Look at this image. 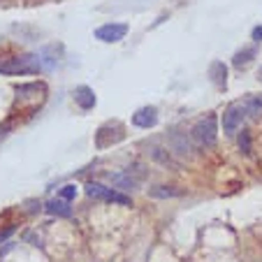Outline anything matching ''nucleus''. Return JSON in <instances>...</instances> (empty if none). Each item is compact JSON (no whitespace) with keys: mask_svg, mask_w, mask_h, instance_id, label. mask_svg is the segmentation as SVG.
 Returning a JSON list of instances; mask_svg holds the SVG:
<instances>
[{"mask_svg":"<svg viewBox=\"0 0 262 262\" xmlns=\"http://www.w3.org/2000/svg\"><path fill=\"white\" fill-rule=\"evenodd\" d=\"M133 125L135 128H142V130L156 128V125H158V109H156L154 104L139 107L137 112L133 114Z\"/></svg>","mask_w":262,"mask_h":262,"instance_id":"6e6552de","label":"nucleus"},{"mask_svg":"<svg viewBox=\"0 0 262 262\" xmlns=\"http://www.w3.org/2000/svg\"><path fill=\"white\" fill-rule=\"evenodd\" d=\"M12 232H14V225H10V228H7V230H3V232H0V244L5 242V239H7V237H10V234H12Z\"/></svg>","mask_w":262,"mask_h":262,"instance_id":"4be33fe9","label":"nucleus"},{"mask_svg":"<svg viewBox=\"0 0 262 262\" xmlns=\"http://www.w3.org/2000/svg\"><path fill=\"white\" fill-rule=\"evenodd\" d=\"M45 211L51 213V216H60V218H70L72 216V209H70V204L65 202V200H49V202L45 204Z\"/></svg>","mask_w":262,"mask_h":262,"instance_id":"ddd939ff","label":"nucleus"},{"mask_svg":"<svg viewBox=\"0 0 262 262\" xmlns=\"http://www.w3.org/2000/svg\"><path fill=\"white\" fill-rule=\"evenodd\" d=\"M257 56L255 47H244L242 51H237V54L232 56V65L234 68H246V65L253 63V58Z\"/></svg>","mask_w":262,"mask_h":262,"instance_id":"4468645a","label":"nucleus"},{"mask_svg":"<svg viewBox=\"0 0 262 262\" xmlns=\"http://www.w3.org/2000/svg\"><path fill=\"white\" fill-rule=\"evenodd\" d=\"M125 137V128L119 121H107L104 125H100L98 133H95V144L98 148H107L112 144H119Z\"/></svg>","mask_w":262,"mask_h":262,"instance_id":"423d86ee","label":"nucleus"},{"mask_svg":"<svg viewBox=\"0 0 262 262\" xmlns=\"http://www.w3.org/2000/svg\"><path fill=\"white\" fill-rule=\"evenodd\" d=\"M209 79L216 89H225L228 86V65L223 63V60H213L209 65Z\"/></svg>","mask_w":262,"mask_h":262,"instance_id":"9b49d317","label":"nucleus"},{"mask_svg":"<svg viewBox=\"0 0 262 262\" xmlns=\"http://www.w3.org/2000/svg\"><path fill=\"white\" fill-rule=\"evenodd\" d=\"M246 119H248V114H246V107H244L242 100L230 102L225 107V112H223V133L228 135V137H234Z\"/></svg>","mask_w":262,"mask_h":262,"instance_id":"39448f33","label":"nucleus"},{"mask_svg":"<svg viewBox=\"0 0 262 262\" xmlns=\"http://www.w3.org/2000/svg\"><path fill=\"white\" fill-rule=\"evenodd\" d=\"M72 98H74V102L84 109V112H89V109H93L95 104H98V98H95V93H93L91 86H77L74 93H72Z\"/></svg>","mask_w":262,"mask_h":262,"instance_id":"9d476101","label":"nucleus"},{"mask_svg":"<svg viewBox=\"0 0 262 262\" xmlns=\"http://www.w3.org/2000/svg\"><path fill=\"white\" fill-rule=\"evenodd\" d=\"M74 198H77V186H74V183H68V186L60 188V200L70 202V200H74Z\"/></svg>","mask_w":262,"mask_h":262,"instance_id":"a211bd4d","label":"nucleus"},{"mask_svg":"<svg viewBox=\"0 0 262 262\" xmlns=\"http://www.w3.org/2000/svg\"><path fill=\"white\" fill-rule=\"evenodd\" d=\"M237 142H239V151H242L244 156L251 154V133H248V130H242V133H239Z\"/></svg>","mask_w":262,"mask_h":262,"instance_id":"f3484780","label":"nucleus"},{"mask_svg":"<svg viewBox=\"0 0 262 262\" xmlns=\"http://www.w3.org/2000/svg\"><path fill=\"white\" fill-rule=\"evenodd\" d=\"M151 195L154 198H181L183 190L177 186H156V188H151Z\"/></svg>","mask_w":262,"mask_h":262,"instance_id":"dca6fc26","label":"nucleus"},{"mask_svg":"<svg viewBox=\"0 0 262 262\" xmlns=\"http://www.w3.org/2000/svg\"><path fill=\"white\" fill-rule=\"evenodd\" d=\"M244 107H246L248 116H260L262 114V93L260 95H248V98L242 100Z\"/></svg>","mask_w":262,"mask_h":262,"instance_id":"2eb2a0df","label":"nucleus"},{"mask_svg":"<svg viewBox=\"0 0 262 262\" xmlns=\"http://www.w3.org/2000/svg\"><path fill=\"white\" fill-rule=\"evenodd\" d=\"M26 239H28V242H33V246H42V244H40V237H37L35 232H28V234H26Z\"/></svg>","mask_w":262,"mask_h":262,"instance_id":"412c9836","label":"nucleus"},{"mask_svg":"<svg viewBox=\"0 0 262 262\" xmlns=\"http://www.w3.org/2000/svg\"><path fill=\"white\" fill-rule=\"evenodd\" d=\"M128 24H116V21H109V24H102L100 28H95V40L104 42V45H116L128 35Z\"/></svg>","mask_w":262,"mask_h":262,"instance_id":"0eeeda50","label":"nucleus"},{"mask_svg":"<svg viewBox=\"0 0 262 262\" xmlns=\"http://www.w3.org/2000/svg\"><path fill=\"white\" fill-rule=\"evenodd\" d=\"M107 181L112 183V188H116V190H135V188H139V181L133 177V174L125 169V172H112V174H107Z\"/></svg>","mask_w":262,"mask_h":262,"instance_id":"1a4fd4ad","label":"nucleus"},{"mask_svg":"<svg viewBox=\"0 0 262 262\" xmlns=\"http://www.w3.org/2000/svg\"><path fill=\"white\" fill-rule=\"evenodd\" d=\"M190 137H193L195 146L211 148L218 142V119L216 114H207L202 119L195 121V125L190 128Z\"/></svg>","mask_w":262,"mask_h":262,"instance_id":"f257e3e1","label":"nucleus"},{"mask_svg":"<svg viewBox=\"0 0 262 262\" xmlns=\"http://www.w3.org/2000/svg\"><path fill=\"white\" fill-rule=\"evenodd\" d=\"M42 70L40 56L35 54H24L7 58L5 63H0V74H35Z\"/></svg>","mask_w":262,"mask_h":262,"instance_id":"f03ea898","label":"nucleus"},{"mask_svg":"<svg viewBox=\"0 0 262 262\" xmlns=\"http://www.w3.org/2000/svg\"><path fill=\"white\" fill-rule=\"evenodd\" d=\"M151 158L154 160H158L160 165H165V167H172V169H177L179 167V160L174 158L172 154H169L165 146H151Z\"/></svg>","mask_w":262,"mask_h":262,"instance_id":"f8f14e48","label":"nucleus"},{"mask_svg":"<svg viewBox=\"0 0 262 262\" xmlns=\"http://www.w3.org/2000/svg\"><path fill=\"white\" fill-rule=\"evenodd\" d=\"M251 37H253V42H262V26H255V28H253Z\"/></svg>","mask_w":262,"mask_h":262,"instance_id":"aec40b11","label":"nucleus"},{"mask_svg":"<svg viewBox=\"0 0 262 262\" xmlns=\"http://www.w3.org/2000/svg\"><path fill=\"white\" fill-rule=\"evenodd\" d=\"M167 151L179 160H193L195 158V142L190 135L181 133V130H172L167 135Z\"/></svg>","mask_w":262,"mask_h":262,"instance_id":"7ed1b4c3","label":"nucleus"},{"mask_svg":"<svg viewBox=\"0 0 262 262\" xmlns=\"http://www.w3.org/2000/svg\"><path fill=\"white\" fill-rule=\"evenodd\" d=\"M86 195L93 200H102V202H114V204H123V207H130V195L121 193L116 188H109L104 183H98V181H89L86 183Z\"/></svg>","mask_w":262,"mask_h":262,"instance_id":"20e7f679","label":"nucleus"},{"mask_svg":"<svg viewBox=\"0 0 262 262\" xmlns=\"http://www.w3.org/2000/svg\"><path fill=\"white\" fill-rule=\"evenodd\" d=\"M42 209L45 207H42L37 200H28V202H26V211L28 213H37V211H42Z\"/></svg>","mask_w":262,"mask_h":262,"instance_id":"6ab92c4d","label":"nucleus"}]
</instances>
